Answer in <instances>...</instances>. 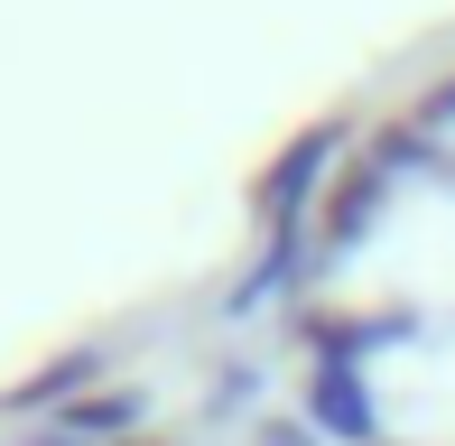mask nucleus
I'll return each instance as SVG.
<instances>
[{"label": "nucleus", "instance_id": "obj_5", "mask_svg": "<svg viewBox=\"0 0 455 446\" xmlns=\"http://www.w3.org/2000/svg\"><path fill=\"white\" fill-rule=\"evenodd\" d=\"M260 446H316V428H298V418H270V428H260Z\"/></svg>", "mask_w": 455, "mask_h": 446}, {"label": "nucleus", "instance_id": "obj_4", "mask_svg": "<svg viewBox=\"0 0 455 446\" xmlns=\"http://www.w3.org/2000/svg\"><path fill=\"white\" fill-rule=\"evenodd\" d=\"M131 418H140V391H102V400H75V410H66V437L75 446H84V437H121Z\"/></svg>", "mask_w": 455, "mask_h": 446}, {"label": "nucleus", "instance_id": "obj_2", "mask_svg": "<svg viewBox=\"0 0 455 446\" xmlns=\"http://www.w3.org/2000/svg\"><path fill=\"white\" fill-rule=\"evenodd\" d=\"M307 410H316V428H335V437H371L381 428V418H371V391L344 372V362H325V372L307 381Z\"/></svg>", "mask_w": 455, "mask_h": 446}, {"label": "nucleus", "instance_id": "obj_3", "mask_svg": "<svg viewBox=\"0 0 455 446\" xmlns=\"http://www.w3.org/2000/svg\"><path fill=\"white\" fill-rule=\"evenodd\" d=\"M102 372V354H66V362H47L37 381H19L10 391V410H56V400H84V381Z\"/></svg>", "mask_w": 455, "mask_h": 446}, {"label": "nucleus", "instance_id": "obj_1", "mask_svg": "<svg viewBox=\"0 0 455 446\" xmlns=\"http://www.w3.org/2000/svg\"><path fill=\"white\" fill-rule=\"evenodd\" d=\"M335 149H344V131H335V121H325V131H307L298 149H288L279 168L260 177V214H270V223H288V205H307V195L325 187V158H335Z\"/></svg>", "mask_w": 455, "mask_h": 446}]
</instances>
